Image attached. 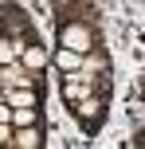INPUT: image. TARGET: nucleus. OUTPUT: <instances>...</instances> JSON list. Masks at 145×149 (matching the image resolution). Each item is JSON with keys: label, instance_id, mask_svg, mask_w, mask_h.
Listing matches in <instances>:
<instances>
[{"label": "nucleus", "instance_id": "nucleus-10", "mask_svg": "<svg viewBox=\"0 0 145 149\" xmlns=\"http://www.w3.org/2000/svg\"><path fill=\"white\" fill-rule=\"evenodd\" d=\"M0 122H12V106H8L4 98H0Z\"/></svg>", "mask_w": 145, "mask_h": 149}, {"label": "nucleus", "instance_id": "nucleus-1", "mask_svg": "<svg viewBox=\"0 0 145 149\" xmlns=\"http://www.w3.org/2000/svg\"><path fill=\"white\" fill-rule=\"evenodd\" d=\"M59 47H71V51H90V47H98V39H94V28L86 20H67L59 24Z\"/></svg>", "mask_w": 145, "mask_h": 149}, {"label": "nucleus", "instance_id": "nucleus-6", "mask_svg": "<svg viewBox=\"0 0 145 149\" xmlns=\"http://www.w3.org/2000/svg\"><path fill=\"white\" fill-rule=\"evenodd\" d=\"M83 59H86V55L83 51H71V47H59V51H55V67H59L63 74H78V71H83Z\"/></svg>", "mask_w": 145, "mask_h": 149}, {"label": "nucleus", "instance_id": "nucleus-8", "mask_svg": "<svg viewBox=\"0 0 145 149\" xmlns=\"http://www.w3.org/2000/svg\"><path fill=\"white\" fill-rule=\"evenodd\" d=\"M16 59H20V47H16L12 39H8L4 31H0V67H12Z\"/></svg>", "mask_w": 145, "mask_h": 149}, {"label": "nucleus", "instance_id": "nucleus-3", "mask_svg": "<svg viewBox=\"0 0 145 149\" xmlns=\"http://www.w3.org/2000/svg\"><path fill=\"white\" fill-rule=\"evenodd\" d=\"M20 63H24L31 74H43V71H47V63H51V55H47V47H43V43H35V39H31V43L20 51Z\"/></svg>", "mask_w": 145, "mask_h": 149}, {"label": "nucleus", "instance_id": "nucleus-11", "mask_svg": "<svg viewBox=\"0 0 145 149\" xmlns=\"http://www.w3.org/2000/svg\"><path fill=\"white\" fill-rule=\"evenodd\" d=\"M137 145H145V130H141V134H137Z\"/></svg>", "mask_w": 145, "mask_h": 149}, {"label": "nucleus", "instance_id": "nucleus-7", "mask_svg": "<svg viewBox=\"0 0 145 149\" xmlns=\"http://www.w3.org/2000/svg\"><path fill=\"white\" fill-rule=\"evenodd\" d=\"M35 122H39V106H12V130L35 126Z\"/></svg>", "mask_w": 145, "mask_h": 149}, {"label": "nucleus", "instance_id": "nucleus-4", "mask_svg": "<svg viewBox=\"0 0 145 149\" xmlns=\"http://www.w3.org/2000/svg\"><path fill=\"white\" fill-rule=\"evenodd\" d=\"M0 98L8 106H39V86H8Z\"/></svg>", "mask_w": 145, "mask_h": 149}, {"label": "nucleus", "instance_id": "nucleus-5", "mask_svg": "<svg viewBox=\"0 0 145 149\" xmlns=\"http://www.w3.org/2000/svg\"><path fill=\"white\" fill-rule=\"evenodd\" d=\"M43 145V130H39V122L35 126H20L12 134V149H39Z\"/></svg>", "mask_w": 145, "mask_h": 149}, {"label": "nucleus", "instance_id": "nucleus-9", "mask_svg": "<svg viewBox=\"0 0 145 149\" xmlns=\"http://www.w3.org/2000/svg\"><path fill=\"white\" fill-rule=\"evenodd\" d=\"M12 134H16L12 122H0V145H12Z\"/></svg>", "mask_w": 145, "mask_h": 149}, {"label": "nucleus", "instance_id": "nucleus-2", "mask_svg": "<svg viewBox=\"0 0 145 149\" xmlns=\"http://www.w3.org/2000/svg\"><path fill=\"white\" fill-rule=\"evenodd\" d=\"M71 110H75V118L83 122L86 130H98L106 106H102V94H86V98H78V102H71Z\"/></svg>", "mask_w": 145, "mask_h": 149}]
</instances>
